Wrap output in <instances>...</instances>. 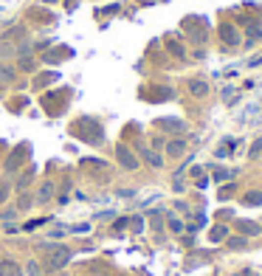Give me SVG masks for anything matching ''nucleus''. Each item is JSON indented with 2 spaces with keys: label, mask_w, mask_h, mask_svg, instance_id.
Returning a JSON list of instances; mask_svg holds the SVG:
<instances>
[{
  "label": "nucleus",
  "mask_w": 262,
  "mask_h": 276,
  "mask_svg": "<svg viewBox=\"0 0 262 276\" xmlns=\"http://www.w3.org/2000/svg\"><path fill=\"white\" fill-rule=\"evenodd\" d=\"M186 91L192 93L194 99H203V96H209V82L206 79H189L186 82Z\"/></svg>",
  "instance_id": "obj_7"
},
{
  "label": "nucleus",
  "mask_w": 262,
  "mask_h": 276,
  "mask_svg": "<svg viewBox=\"0 0 262 276\" xmlns=\"http://www.w3.org/2000/svg\"><path fill=\"white\" fill-rule=\"evenodd\" d=\"M237 229L242 231V237H257V234H260V223H248V220H239L237 223Z\"/></svg>",
  "instance_id": "obj_12"
},
{
  "label": "nucleus",
  "mask_w": 262,
  "mask_h": 276,
  "mask_svg": "<svg viewBox=\"0 0 262 276\" xmlns=\"http://www.w3.org/2000/svg\"><path fill=\"white\" fill-rule=\"evenodd\" d=\"M14 217H17V208H3L0 211V223H12Z\"/></svg>",
  "instance_id": "obj_24"
},
{
  "label": "nucleus",
  "mask_w": 262,
  "mask_h": 276,
  "mask_svg": "<svg viewBox=\"0 0 262 276\" xmlns=\"http://www.w3.org/2000/svg\"><path fill=\"white\" fill-rule=\"evenodd\" d=\"M220 37H223V43H226L228 48L239 46V40H242V34H239V31H237V25H234V23H226V25H220Z\"/></svg>",
  "instance_id": "obj_3"
},
{
  "label": "nucleus",
  "mask_w": 262,
  "mask_h": 276,
  "mask_svg": "<svg viewBox=\"0 0 262 276\" xmlns=\"http://www.w3.org/2000/svg\"><path fill=\"white\" fill-rule=\"evenodd\" d=\"M116 161H119V166L127 169V172H136L138 163H141V161H138V155L130 150L127 144H116Z\"/></svg>",
  "instance_id": "obj_2"
},
{
  "label": "nucleus",
  "mask_w": 262,
  "mask_h": 276,
  "mask_svg": "<svg viewBox=\"0 0 262 276\" xmlns=\"http://www.w3.org/2000/svg\"><path fill=\"white\" fill-rule=\"evenodd\" d=\"M14 79H17V70H14L9 62L0 59V85H12Z\"/></svg>",
  "instance_id": "obj_10"
},
{
  "label": "nucleus",
  "mask_w": 262,
  "mask_h": 276,
  "mask_svg": "<svg viewBox=\"0 0 262 276\" xmlns=\"http://www.w3.org/2000/svg\"><path fill=\"white\" fill-rule=\"evenodd\" d=\"M31 203H34V197H31V195H20V200H17V211L31 208Z\"/></svg>",
  "instance_id": "obj_20"
},
{
  "label": "nucleus",
  "mask_w": 262,
  "mask_h": 276,
  "mask_svg": "<svg viewBox=\"0 0 262 276\" xmlns=\"http://www.w3.org/2000/svg\"><path fill=\"white\" fill-rule=\"evenodd\" d=\"M226 245L231 248V251H239V248H245V245H248V237H242V234H239V237H228Z\"/></svg>",
  "instance_id": "obj_14"
},
{
  "label": "nucleus",
  "mask_w": 262,
  "mask_h": 276,
  "mask_svg": "<svg viewBox=\"0 0 262 276\" xmlns=\"http://www.w3.org/2000/svg\"><path fill=\"white\" fill-rule=\"evenodd\" d=\"M40 3H48V6H54V3H59V0H40Z\"/></svg>",
  "instance_id": "obj_30"
},
{
  "label": "nucleus",
  "mask_w": 262,
  "mask_h": 276,
  "mask_svg": "<svg viewBox=\"0 0 262 276\" xmlns=\"http://www.w3.org/2000/svg\"><path fill=\"white\" fill-rule=\"evenodd\" d=\"M167 46H169V51L175 54V57H183V48L181 46H175V43H167Z\"/></svg>",
  "instance_id": "obj_28"
},
{
  "label": "nucleus",
  "mask_w": 262,
  "mask_h": 276,
  "mask_svg": "<svg viewBox=\"0 0 262 276\" xmlns=\"http://www.w3.org/2000/svg\"><path fill=\"white\" fill-rule=\"evenodd\" d=\"M158 147H164V138L155 136V138H152V150H158Z\"/></svg>",
  "instance_id": "obj_29"
},
{
  "label": "nucleus",
  "mask_w": 262,
  "mask_h": 276,
  "mask_svg": "<svg viewBox=\"0 0 262 276\" xmlns=\"http://www.w3.org/2000/svg\"><path fill=\"white\" fill-rule=\"evenodd\" d=\"M242 203L245 206H262V192H248V195L242 197Z\"/></svg>",
  "instance_id": "obj_16"
},
{
  "label": "nucleus",
  "mask_w": 262,
  "mask_h": 276,
  "mask_svg": "<svg viewBox=\"0 0 262 276\" xmlns=\"http://www.w3.org/2000/svg\"><path fill=\"white\" fill-rule=\"evenodd\" d=\"M20 68L23 70H34V57H20Z\"/></svg>",
  "instance_id": "obj_26"
},
{
  "label": "nucleus",
  "mask_w": 262,
  "mask_h": 276,
  "mask_svg": "<svg viewBox=\"0 0 262 276\" xmlns=\"http://www.w3.org/2000/svg\"><path fill=\"white\" fill-rule=\"evenodd\" d=\"M260 40H262V25L257 20H251L248 28H245V46H257Z\"/></svg>",
  "instance_id": "obj_8"
},
{
  "label": "nucleus",
  "mask_w": 262,
  "mask_h": 276,
  "mask_svg": "<svg viewBox=\"0 0 262 276\" xmlns=\"http://www.w3.org/2000/svg\"><path fill=\"white\" fill-rule=\"evenodd\" d=\"M260 155H262V138H257L248 150V158H260Z\"/></svg>",
  "instance_id": "obj_23"
},
{
  "label": "nucleus",
  "mask_w": 262,
  "mask_h": 276,
  "mask_svg": "<svg viewBox=\"0 0 262 276\" xmlns=\"http://www.w3.org/2000/svg\"><path fill=\"white\" fill-rule=\"evenodd\" d=\"M164 147H167V155H172V158H181L183 152H186V141H183V138H172V141H167Z\"/></svg>",
  "instance_id": "obj_9"
},
{
  "label": "nucleus",
  "mask_w": 262,
  "mask_h": 276,
  "mask_svg": "<svg viewBox=\"0 0 262 276\" xmlns=\"http://www.w3.org/2000/svg\"><path fill=\"white\" fill-rule=\"evenodd\" d=\"M167 226H169V231H172V234H181V231L186 229V226H183V220L172 217V214H169V223H167Z\"/></svg>",
  "instance_id": "obj_19"
},
{
  "label": "nucleus",
  "mask_w": 262,
  "mask_h": 276,
  "mask_svg": "<svg viewBox=\"0 0 262 276\" xmlns=\"http://www.w3.org/2000/svg\"><path fill=\"white\" fill-rule=\"evenodd\" d=\"M149 223H152V229L161 234V229H164V217H161V211H152V214H149Z\"/></svg>",
  "instance_id": "obj_21"
},
{
  "label": "nucleus",
  "mask_w": 262,
  "mask_h": 276,
  "mask_svg": "<svg viewBox=\"0 0 262 276\" xmlns=\"http://www.w3.org/2000/svg\"><path fill=\"white\" fill-rule=\"evenodd\" d=\"M223 237H228V229H223V226H214L212 234H209V240H212V242H220Z\"/></svg>",
  "instance_id": "obj_17"
},
{
  "label": "nucleus",
  "mask_w": 262,
  "mask_h": 276,
  "mask_svg": "<svg viewBox=\"0 0 262 276\" xmlns=\"http://www.w3.org/2000/svg\"><path fill=\"white\" fill-rule=\"evenodd\" d=\"M40 248L43 251H48V256H46V271H59V268H65V265L71 262V256L73 253L65 248V245H51V242H40Z\"/></svg>",
  "instance_id": "obj_1"
},
{
  "label": "nucleus",
  "mask_w": 262,
  "mask_h": 276,
  "mask_svg": "<svg viewBox=\"0 0 262 276\" xmlns=\"http://www.w3.org/2000/svg\"><path fill=\"white\" fill-rule=\"evenodd\" d=\"M25 152H28V147H20V150H14V155H12V161L6 163V172H14V169H17V161H20V158H23Z\"/></svg>",
  "instance_id": "obj_15"
},
{
  "label": "nucleus",
  "mask_w": 262,
  "mask_h": 276,
  "mask_svg": "<svg viewBox=\"0 0 262 276\" xmlns=\"http://www.w3.org/2000/svg\"><path fill=\"white\" fill-rule=\"evenodd\" d=\"M0 276H25V271L14 259H0Z\"/></svg>",
  "instance_id": "obj_6"
},
{
  "label": "nucleus",
  "mask_w": 262,
  "mask_h": 276,
  "mask_svg": "<svg viewBox=\"0 0 262 276\" xmlns=\"http://www.w3.org/2000/svg\"><path fill=\"white\" fill-rule=\"evenodd\" d=\"M130 226H133L136 234H138V231H144V217H133V220H130Z\"/></svg>",
  "instance_id": "obj_27"
},
{
  "label": "nucleus",
  "mask_w": 262,
  "mask_h": 276,
  "mask_svg": "<svg viewBox=\"0 0 262 276\" xmlns=\"http://www.w3.org/2000/svg\"><path fill=\"white\" fill-rule=\"evenodd\" d=\"M25 274H28V276H43V268H40V262H37V259L25 262Z\"/></svg>",
  "instance_id": "obj_18"
},
{
  "label": "nucleus",
  "mask_w": 262,
  "mask_h": 276,
  "mask_svg": "<svg viewBox=\"0 0 262 276\" xmlns=\"http://www.w3.org/2000/svg\"><path fill=\"white\" fill-rule=\"evenodd\" d=\"M9 192H12V184H9V181H0V203L9 200Z\"/></svg>",
  "instance_id": "obj_22"
},
{
  "label": "nucleus",
  "mask_w": 262,
  "mask_h": 276,
  "mask_svg": "<svg viewBox=\"0 0 262 276\" xmlns=\"http://www.w3.org/2000/svg\"><path fill=\"white\" fill-rule=\"evenodd\" d=\"M23 34H25L23 25H12L9 31H3V34H0V43H14V40H20Z\"/></svg>",
  "instance_id": "obj_13"
},
{
  "label": "nucleus",
  "mask_w": 262,
  "mask_h": 276,
  "mask_svg": "<svg viewBox=\"0 0 262 276\" xmlns=\"http://www.w3.org/2000/svg\"><path fill=\"white\" fill-rule=\"evenodd\" d=\"M31 178H34V169H28V172H25V175H20V181H17V189L23 192L25 186H28V181H31Z\"/></svg>",
  "instance_id": "obj_25"
},
{
  "label": "nucleus",
  "mask_w": 262,
  "mask_h": 276,
  "mask_svg": "<svg viewBox=\"0 0 262 276\" xmlns=\"http://www.w3.org/2000/svg\"><path fill=\"white\" fill-rule=\"evenodd\" d=\"M138 155H141V161L147 163V166H152V169H161V166H164V155H158V150H152V147H141Z\"/></svg>",
  "instance_id": "obj_4"
},
{
  "label": "nucleus",
  "mask_w": 262,
  "mask_h": 276,
  "mask_svg": "<svg viewBox=\"0 0 262 276\" xmlns=\"http://www.w3.org/2000/svg\"><path fill=\"white\" fill-rule=\"evenodd\" d=\"M57 197V186H54V181H46V184L37 189V197H34V203H40V206H46V203H51Z\"/></svg>",
  "instance_id": "obj_5"
},
{
  "label": "nucleus",
  "mask_w": 262,
  "mask_h": 276,
  "mask_svg": "<svg viewBox=\"0 0 262 276\" xmlns=\"http://www.w3.org/2000/svg\"><path fill=\"white\" fill-rule=\"evenodd\" d=\"M158 127H164V130H169V133H183L186 130V124H183L181 118H161Z\"/></svg>",
  "instance_id": "obj_11"
}]
</instances>
